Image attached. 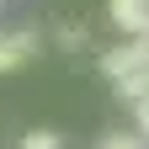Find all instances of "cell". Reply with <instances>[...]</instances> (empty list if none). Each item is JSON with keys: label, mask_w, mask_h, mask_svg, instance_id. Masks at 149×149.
<instances>
[{"label": "cell", "mask_w": 149, "mask_h": 149, "mask_svg": "<svg viewBox=\"0 0 149 149\" xmlns=\"http://www.w3.org/2000/svg\"><path fill=\"white\" fill-rule=\"evenodd\" d=\"M101 74L123 101L149 96V37H123L101 53Z\"/></svg>", "instance_id": "cell-1"}, {"label": "cell", "mask_w": 149, "mask_h": 149, "mask_svg": "<svg viewBox=\"0 0 149 149\" xmlns=\"http://www.w3.org/2000/svg\"><path fill=\"white\" fill-rule=\"evenodd\" d=\"M37 53H43V32H37V27H11V32H0V74L27 69Z\"/></svg>", "instance_id": "cell-2"}, {"label": "cell", "mask_w": 149, "mask_h": 149, "mask_svg": "<svg viewBox=\"0 0 149 149\" xmlns=\"http://www.w3.org/2000/svg\"><path fill=\"white\" fill-rule=\"evenodd\" d=\"M107 16L123 37H149V0H107Z\"/></svg>", "instance_id": "cell-3"}, {"label": "cell", "mask_w": 149, "mask_h": 149, "mask_svg": "<svg viewBox=\"0 0 149 149\" xmlns=\"http://www.w3.org/2000/svg\"><path fill=\"white\" fill-rule=\"evenodd\" d=\"M22 149H64V139L53 133V128H27V133H22Z\"/></svg>", "instance_id": "cell-4"}, {"label": "cell", "mask_w": 149, "mask_h": 149, "mask_svg": "<svg viewBox=\"0 0 149 149\" xmlns=\"http://www.w3.org/2000/svg\"><path fill=\"white\" fill-rule=\"evenodd\" d=\"M53 32H59V48H69V53L85 48V27H80V22H59Z\"/></svg>", "instance_id": "cell-5"}, {"label": "cell", "mask_w": 149, "mask_h": 149, "mask_svg": "<svg viewBox=\"0 0 149 149\" xmlns=\"http://www.w3.org/2000/svg\"><path fill=\"white\" fill-rule=\"evenodd\" d=\"M128 112H133V133L149 144V96H139V101H128Z\"/></svg>", "instance_id": "cell-6"}, {"label": "cell", "mask_w": 149, "mask_h": 149, "mask_svg": "<svg viewBox=\"0 0 149 149\" xmlns=\"http://www.w3.org/2000/svg\"><path fill=\"white\" fill-rule=\"evenodd\" d=\"M96 149H149V144H144L139 133H123V128H117V133H107V139H101Z\"/></svg>", "instance_id": "cell-7"}]
</instances>
